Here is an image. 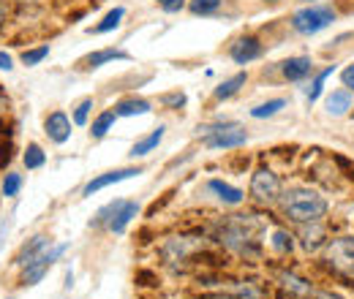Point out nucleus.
Here are the masks:
<instances>
[{
	"label": "nucleus",
	"instance_id": "obj_1",
	"mask_svg": "<svg viewBox=\"0 0 354 299\" xmlns=\"http://www.w3.org/2000/svg\"><path fill=\"white\" fill-rule=\"evenodd\" d=\"M281 207L295 223H316L327 213V202L310 188H292L281 193Z\"/></svg>",
	"mask_w": 354,
	"mask_h": 299
},
{
	"label": "nucleus",
	"instance_id": "obj_2",
	"mask_svg": "<svg viewBox=\"0 0 354 299\" xmlns=\"http://www.w3.org/2000/svg\"><path fill=\"white\" fill-rule=\"evenodd\" d=\"M335 22V11L330 6H310L303 8L292 17V28L303 36H313V33H322L324 28H330Z\"/></svg>",
	"mask_w": 354,
	"mask_h": 299
},
{
	"label": "nucleus",
	"instance_id": "obj_3",
	"mask_svg": "<svg viewBox=\"0 0 354 299\" xmlns=\"http://www.w3.org/2000/svg\"><path fill=\"white\" fill-rule=\"evenodd\" d=\"M139 215V204L136 202H112L109 207H104L101 213H98V223L101 220H106V226L115 231V234H123L126 231V226L131 223L133 218Z\"/></svg>",
	"mask_w": 354,
	"mask_h": 299
},
{
	"label": "nucleus",
	"instance_id": "obj_4",
	"mask_svg": "<svg viewBox=\"0 0 354 299\" xmlns=\"http://www.w3.org/2000/svg\"><path fill=\"white\" fill-rule=\"evenodd\" d=\"M327 261L344 275H354V237H338L327 245Z\"/></svg>",
	"mask_w": 354,
	"mask_h": 299
},
{
	"label": "nucleus",
	"instance_id": "obj_5",
	"mask_svg": "<svg viewBox=\"0 0 354 299\" xmlns=\"http://www.w3.org/2000/svg\"><path fill=\"white\" fill-rule=\"evenodd\" d=\"M251 196L262 204H272L275 199H281V182L270 169H259L251 177Z\"/></svg>",
	"mask_w": 354,
	"mask_h": 299
},
{
	"label": "nucleus",
	"instance_id": "obj_6",
	"mask_svg": "<svg viewBox=\"0 0 354 299\" xmlns=\"http://www.w3.org/2000/svg\"><path fill=\"white\" fill-rule=\"evenodd\" d=\"M68 251V245H55V248H46L41 256L36 258L30 267H25V275H22V286H36L41 278H44L46 272H49V267L57 261V258L63 256Z\"/></svg>",
	"mask_w": 354,
	"mask_h": 299
},
{
	"label": "nucleus",
	"instance_id": "obj_7",
	"mask_svg": "<svg viewBox=\"0 0 354 299\" xmlns=\"http://www.w3.org/2000/svg\"><path fill=\"white\" fill-rule=\"evenodd\" d=\"M248 142V133L240 128H234V126H229V128H210L207 131V139H205V144L210 147V150H232V147H240V144H245Z\"/></svg>",
	"mask_w": 354,
	"mask_h": 299
},
{
	"label": "nucleus",
	"instance_id": "obj_8",
	"mask_svg": "<svg viewBox=\"0 0 354 299\" xmlns=\"http://www.w3.org/2000/svg\"><path fill=\"white\" fill-rule=\"evenodd\" d=\"M136 174H142V169H115V171H106V174H101V177H95V180H90L88 185H85V196H93V193H98L101 188H106V185H115V182H123V180H131Z\"/></svg>",
	"mask_w": 354,
	"mask_h": 299
},
{
	"label": "nucleus",
	"instance_id": "obj_9",
	"mask_svg": "<svg viewBox=\"0 0 354 299\" xmlns=\"http://www.w3.org/2000/svg\"><path fill=\"white\" fill-rule=\"evenodd\" d=\"M46 136L55 142V144H63L68 136H71V120L63 115V112H52L44 123Z\"/></svg>",
	"mask_w": 354,
	"mask_h": 299
},
{
	"label": "nucleus",
	"instance_id": "obj_10",
	"mask_svg": "<svg viewBox=\"0 0 354 299\" xmlns=\"http://www.w3.org/2000/svg\"><path fill=\"white\" fill-rule=\"evenodd\" d=\"M259 55H262V44L257 39H240L237 44H232V60L240 63V66L257 60Z\"/></svg>",
	"mask_w": 354,
	"mask_h": 299
},
{
	"label": "nucleus",
	"instance_id": "obj_11",
	"mask_svg": "<svg viewBox=\"0 0 354 299\" xmlns=\"http://www.w3.org/2000/svg\"><path fill=\"white\" fill-rule=\"evenodd\" d=\"M281 71H283V77L289 82H300V79H306L310 71H313V63H310V57H289L281 66Z\"/></svg>",
	"mask_w": 354,
	"mask_h": 299
},
{
	"label": "nucleus",
	"instance_id": "obj_12",
	"mask_svg": "<svg viewBox=\"0 0 354 299\" xmlns=\"http://www.w3.org/2000/svg\"><path fill=\"white\" fill-rule=\"evenodd\" d=\"M46 248H49V240H46L44 234H39V237H33V240H30V242H28V245L22 248V253L17 256V264H19L22 269H25V267H30V264H33L36 258H39V256H41V253H44Z\"/></svg>",
	"mask_w": 354,
	"mask_h": 299
},
{
	"label": "nucleus",
	"instance_id": "obj_13",
	"mask_svg": "<svg viewBox=\"0 0 354 299\" xmlns=\"http://www.w3.org/2000/svg\"><path fill=\"white\" fill-rule=\"evenodd\" d=\"M207 188H210L213 193H218V199H221L223 204H232V207L245 199V193H243L240 188H234V185H229V182H223V180H210Z\"/></svg>",
	"mask_w": 354,
	"mask_h": 299
},
{
	"label": "nucleus",
	"instance_id": "obj_14",
	"mask_svg": "<svg viewBox=\"0 0 354 299\" xmlns=\"http://www.w3.org/2000/svg\"><path fill=\"white\" fill-rule=\"evenodd\" d=\"M324 106H327V112L333 117H341V115H346L352 109V93L349 90H333L327 95V104Z\"/></svg>",
	"mask_w": 354,
	"mask_h": 299
},
{
	"label": "nucleus",
	"instance_id": "obj_15",
	"mask_svg": "<svg viewBox=\"0 0 354 299\" xmlns=\"http://www.w3.org/2000/svg\"><path fill=\"white\" fill-rule=\"evenodd\" d=\"M147 112H150V104L145 98H126L115 106L118 117H133V115H147Z\"/></svg>",
	"mask_w": 354,
	"mask_h": 299
},
{
	"label": "nucleus",
	"instance_id": "obj_16",
	"mask_svg": "<svg viewBox=\"0 0 354 299\" xmlns=\"http://www.w3.org/2000/svg\"><path fill=\"white\" fill-rule=\"evenodd\" d=\"M164 126H158V128L153 131L150 136H145L142 142H136L133 144V150H131V158H142V155H147V153H153L158 144H161V139H164Z\"/></svg>",
	"mask_w": 354,
	"mask_h": 299
},
{
	"label": "nucleus",
	"instance_id": "obj_17",
	"mask_svg": "<svg viewBox=\"0 0 354 299\" xmlns=\"http://www.w3.org/2000/svg\"><path fill=\"white\" fill-rule=\"evenodd\" d=\"M109 60H129V52H120V49H101V52H93L88 60V68H101L104 63Z\"/></svg>",
	"mask_w": 354,
	"mask_h": 299
},
{
	"label": "nucleus",
	"instance_id": "obj_18",
	"mask_svg": "<svg viewBox=\"0 0 354 299\" xmlns=\"http://www.w3.org/2000/svg\"><path fill=\"white\" fill-rule=\"evenodd\" d=\"M281 280H283V289L286 291H292L295 297H310V283L308 280H303V278H297V275H292V272H283L281 275Z\"/></svg>",
	"mask_w": 354,
	"mask_h": 299
},
{
	"label": "nucleus",
	"instance_id": "obj_19",
	"mask_svg": "<svg viewBox=\"0 0 354 299\" xmlns=\"http://www.w3.org/2000/svg\"><path fill=\"white\" fill-rule=\"evenodd\" d=\"M283 106H286V101H283V98H272V101H267V104H259V106H254V109H251V117H257V120H265V117H272V115H278Z\"/></svg>",
	"mask_w": 354,
	"mask_h": 299
},
{
	"label": "nucleus",
	"instance_id": "obj_20",
	"mask_svg": "<svg viewBox=\"0 0 354 299\" xmlns=\"http://www.w3.org/2000/svg\"><path fill=\"white\" fill-rule=\"evenodd\" d=\"M245 79H248L245 74H234L232 79H226L223 85L216 87V98H218V101H223V98H232V95H234L240 87L245 85Z\"/></svg>",
	"mask_w": 354,
	"mask_h": 299
},
{
	"label": "nucleus",
	"instance_id": "obj_21",
	"mask_svg": "<svg viewBox=\"0 0 354 299\" xmlns=\"http://www.w3.org/2000/svg\"><path fill=\"white\" fill-rule=\"evenodd\" d=\"M123 8H112L104 19H101V25H95L90 33H109V30H118V25H120V19H123Z\"/></svg>",
	"mask_w": 354,
	"mask_h": 299
},
{
	"label": "nucleus",
	"instance_id": "obj_22",
	"mask_svg": "<svg viewBox=\"0 0 354 299\" xmlns=\"http://www.w3.org/2000/svg\"><path fill=\"white\" fill-rule=\"evenodd\" d=\"M115 117H118L115 112H104V115H98V120L93 123V131H90V133H93L95 139L106 136V131H109L112 126H115Z\"/></svg>",
	"mask_w": 354,
	"mask_h": 299
},
{
	"label": "nucleus",
	"instance_id": "obj_23",
	"mask_svg": "<svg viewBox=\"0 0 354 299\" xmlns=\"http://www.w3.org/2000/svg\"><path fill=\"white\" fill-rule=\"evenodd\" d=\"M44 161H46L44 150H41L39 144H30L28 153H25V166H28V169H41Z\"/></svg>",
	"mask_w": 354,
	"mask_h": 299
},
{
	"label": "nucleus",
	"instance_id": "obj_24",
	"mask_svg": "<svg viewBox=\"0 0 354 299\" xmlns=\"http://www.w3.org/2000/svg\"><path fill=\"white\" fill-rule=\"evenodd\" d=\"M333 71H335V66H330V68H324L316 79H313V85H310V90H308V101L313 104L319 95H322V90H324V82H327V77H333Z\"/></svg>",
	"mask_w": 354,
	"mask_h": 299
},
{
	"label": "nucleus",
	"instance_id": "obj_25",
	"mask_svg": "<svg viewBox=\"0 0 354 299\" xmlns=\"http://www.w3.org/2000/svg\"><path fill=\"white\" fill-rule=\"evenodd\" d=\"M19 188H22V177L14 174V171H8V174L3 177V196H17Z\"/></svg>",
	"mask_w": 354,
	"mask_h": 299
},
{
	"label": "nucleus",
	"instance_id": "obj_26",
	"mask_svg": "<svg viewBox=\"0 0 354 299\" xmlns=\"http://www.w3.org/2000/svg\"><path fill=\"white\" fill-rule=\"evenodd\" d=\"M46 55H49V46H39V49H28L25 55H22V63L25 66H39L41 60H44Z\"/></svg>",
	"mask_w": 354,
	"mask_h": 299
},
{
	"label": "nucleus",
	"instance_id": "obj_27",
	"mask_svg": "<svg viewBox=\"0 0 354 299\" xmlns=\"http://www.w3.org/2000/svg\"><path fill=\"white\" fill-rule=\"evenodd\" d=\"M218 6H221V0H191L194 14H213V11H218Z\"/></svg>",
	"mask_w": 354,
	"mask_h": 299
},
{
	"label": "nucleus",
	"instance_id": "obj_28",
	"mask_svg": "<svg viewBox=\"0 0 354 299\" xmlns=\"http://www.w3.org/2000/svg\"><path fill=\"white\" fill-rule=\"evenodd\" d=\"M90 109H93V101H90V98H85V101L77 106V112H74V123H77V126H85V123H88Z\"/></svg>",
	"mask_w": 354,
	"mask_h": 299
},
{
	"label": "nucleus",
	"instance_id": "obj_29",
	"mask_svg": "<svg viewBox=\"0 0 354 299\" xmlns=\"http://www.w3.org/2000/svg\"><path fill=\"white\" fill-rule=\"evenodd\" d=\"M272 248H275V251H281V253L292 251V237H286L283 231H275V234H272Z\"/></svg>",
	"mask_w": 354,
	"mask_h": 299
},
{
	"label": "nucleus",
	"instance_id": "obj_30",
	"mask_svg": "<svg viewBox=\"0 0 354 299\" xmlns=\"http://www.w3.org/2000/svg\"><path fill=\"white\" fill-rule=\"evenodd\" d=\"M158 6H161L164 11H169V14H175V11H180V8L185 6V0H158Z\"/></svg>",
	"mask_w": 354,
	"mask_h": 299
},
{
	"label": "nucleus",
	"instance_id": "obj_31",
	"mask_svg": "<svg viewBox=\"0 0 354 299\" xmlns=\"http://www.w3.org/2000/svg\"><path fill=\"white\" fill-rule=\"evenodd\" d=\"M341 79H344V87H349V90H354V63H352V66H346V68H344Z\"/></svg>",
	"mask_w": 354,
	"mask_h": 299
},
{
	"label": "nucleus",
	"instance_id": "obj_32",
	"mask_svg": "<svg viewBox=\"0 0 354 299\" xmlns=\"http://www.w3.org/2000/svg\"><path fill=\"white\" fill-rule=\"evenodd\" d=\"M164 104H172V106H183V104H185V95H183V93H172V95H164Z\"/></svg>",
	"mask_w": 354,
	"mask_h": 299
},
{
	"label": "nucleus",
	"instance_id": "obj_33",
	"mask_svg": "<svg viewBox=\"0 0 354 299\" xmlns=\"http://www.w3.org/2000/svg\"><path fill=\"white\" fill-rule=\"evenodd\" d=\"M14 68V60L8 52H0V71H11Z\"/></svg>",
	"mask_w": 354,
	"mask_h": 299
},
{
	"label": "nucleus",
	"instance_id": "obj_34",
	"mask_svg": "<svg viewBox=\"0 0 354 299\" xmlns=\"http://www.w3.org/2000/svg\"><path fill=\"white\" fill-rule=\"evenodd\" d=\"M313 299H341L338 294H330V291H322V294H316Z\"/></svg>",
	"mask_w": 354,
	"mask_h": 299
},
{
	"label": "nucleus",
	"instance_id": "obj_35",
	"mask_svg": "<svg viewBox=\"0 0 354 299\" xmlns=\"http://www.w3.org/2000/svg\"><path fill=\"white\" fill-rule=\"evenodd\" d=\"M6 231H8V223H3V226H0V242H3V237H6Z\"/></svg>",
	"mask_w": 354,
	"mask_h": 299
},
{
	"label": "nucleus",
	"instance_id": "obj_36",
	"mask_svg": "<svg viewBox=\"0 0 354 299\" xmlns=\"http://www.w3.org/2000/svg\"><path fill=\"white\" fill-rule=\"evenodd\" d=\"M6 19V8H3V3H0V22Z\"/></svg>",
	"mask_w": 354,
	"mask_h": 299
},
{
	"label": "nucleus",
	"instance_id": "obj_37",
	"mask_svg": "<svg viewBox=\"0 0 354 299\" xmlns=\"http://www.w3.org/2000/svg\"><path fill=\"white\" fill-rule=\"evenodd\" d=\"M22 3H36V0H22Z\"/></svg>",
	"mask_w": 354,
	"mask_h": 299
},
{
	"label": "nucleus",
	"instance_id": "obj_38",
	"mask_svg": "<svg viewBox=\"0 0 354 299\" xmlns=\"http://www.w3.org/2000/svg\"><path fill=\"white\" fill-rule=\"evenodd\" d=\"M267 3H278V0H267Z\"/></svg>",
	"mask_w": 354,
	"mask_h": 299
}]
</instances>
